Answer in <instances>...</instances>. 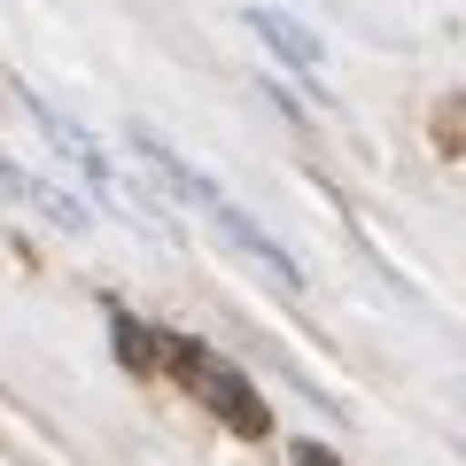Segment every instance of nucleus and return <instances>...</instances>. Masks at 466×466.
<instances>
[{
	"label": "nucleus",
	"instance_id": "6",
	"mask_svg": "<svg viewBox=\"0 0 466 466\" xmlns=\"http://www.w3.org/2000/svg\"><path fill=\"white\" fill-rule=\"evenodd\" d=\"M116 350H125V366H156V350H164V342H156L148 327H133V319L116 311Z\"/></svg>",
	"mask_w": 466,
	"mask_h": 466
},
{
	"label": "nucleus",
	"instance_id": "5",
	"mask_svg": "<svg viewBox=\"0 0 466 466\" xmlns=\"http://www.w3.org/2000/svg\"><path fill=\"white\" fill-rule=\"evenodd\" d=\"M241 24H249V32L272 47V63H288L296 78H327V47H319V32H311V24L280 16V8H249Z\"/></svg>",
	"mask_w": 466,
	"mask_h": 466
},
{
	"label": "nucleus",
	"instance_id": "2",
	"mask_svg": "<svg viewBox=\"0 0 466 466\" xmlns=\"http://www.w3.org/2000/svg\"><path fill=\"white\" fill-rule=\"evenodd\" d=\"M164 366L179 373V381L195 389V397L210 404V412L226 420L233 435H265V428H272L265 397H257V389L241 381V366H226V358H218V350H202V342H164Z\"/></svg>",
	"mask_w": 466,
	"mask_h": 466
},
{
	"label": "nucleus",
	"instance_id": "4",
	"mask_svg": "<svg viewBox=\"0 0 466 466\" xmlns=\"http://www.w3.org/2000/svg\"><path fill=\"white\" fill-rule=\"evenodd\" d=\"M0 202H24V210H39L47 226H63V233H86V226H94V210H86L70 187L39 179V171H16L8 156H0Z\"/></svg>",
	"mask_w": 466,
	"mask_h": 466
},
{
	"label": "nucleus",
	"instance_id": "3",
	"mask_svg": "<svg viewBox=\"0 0 466 466\" xmlns=\"http://www.w3.org/2000/svg\"><path fill=\"white\" fill-rule=\"evenodd\" d=\"M202 218L218 226V241H226V249L241 257V265H257V272H265L272 288H288V296H303V265H296V257H288V249H280V241H272V233L257 226V218L241 210L233 195H218V202H210Z\"/></svg>",
	"mask_w": 466,
	"mask_h": 466
},
{
	"label": "nucleus",
	"instance_id": "7",
	"mask_svg": "<svg viewBox=\"0 0 466 466\" xmlns=\"http://www.w3.org/2000/svg\"><path fill=\"white\" fill-rule=\"evenodd\" d=\"M288 459H296V466H342V459H334L327 443H296V451H288Z\"/></svg>",
	"mask_w": 466,
	"mask_h": 466
},
{
	"label": "nucleus",
	"instance_id": "1",
	"mask_svg": "<svg viewBox=\"0 0 466 466\" xmlns=\"http://www.w3.org/2000/svg\"><path fill=\"white\" fill-rule=\"evenodd\" d=\"M16 94H24V109H32V125H39V133H47V148L63 156V164L78 171L86 187H94V202H101V210H116V218H140V226L171 233V210H156V202L140 195V187L125 179V171H116V164H109V148H101V140L86 133V125H70V116L55 109V101H39L32 86H16Z\"/></svg>",
	"mask_w": 466,
	"mask_h": 466
}]
</instances>
